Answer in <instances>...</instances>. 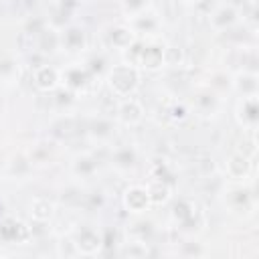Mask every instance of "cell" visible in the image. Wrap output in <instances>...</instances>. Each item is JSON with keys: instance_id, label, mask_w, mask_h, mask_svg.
<instances>
[{"instance_id": "3957f363", "label": "cell", "mask_w": 259, "mask_h": 259, "mask_svg": "<svg viewBox=\"0 0 259 259\" xmlns=\"http://www.w3.org/2000/svg\"><path fill=\"white\" fill-rule=\"evenodd\" d=\"M148 202H150L148 192H146L144 188H140V186H132V188L125 192V206H127L130 210H134V212L144 210V208L148 206Z\"/></svg>"}, {"instance_id": "9c48e42d", "label": "cell", "mask_w": 259, "mask_h": 259, "mask_svg": "<svg viewBox=\"0 0 259 259\" xmlns=\"http://www.w3.org/2000/svg\"><path fill=\"white\" fill-rule=\"evenodd\" d=\"M30 214L36 221H47L53 214V204L47 198H34L32 204H30Z\"/></svg>"}, {"instance_id": "7a4b0ae2", "label": "cell", "mask_w": 259, "mask_h": 259, "mask_svg": "<svg viewBox=\"0 0 259 259\" xmlns=\"http://www.w3.org/2000/svg\"><path fill=\"white\" fill-rule=\"evenodd\" d=\"M249 170H251V162L245 154H233L227 162V172H229L231 178H237V180L247 178Z\"/></svg>"}, {"instance_id": "8fae6325", "label": "cell", "mask_w": 259, "mask_h": 259, "mask_svg": "<svg viewBox=\"0 0 259 259\" xmlns=\"http://www.w3.org/2000/svg\"><path fill=\"white\" fill-rule=\"evenodd\" d=\"M79 251L81 253H95L99 249V237L93 233H83V237L79 239Z\"/></svg>"}, {"instance_id": "ba28073f", "label": "cell", "mask_w": 259, "mask_h": 259, "mask_svg": "<svg viewBox=\"0 0 259 259\" xmlns=\"http://www.w3.org/2000/svg\"><path fill=\"white\" fill-rule=\"evenodd\" d=\"M239 111L243 113L241 115L243 123H255L257 121V99H255V95L253 97H243V103H241Z\"/></svg>"}, {"instance_id": "5b68a950", "label": "cell", "mask_w": 259, "mask_h": 259, "mask_svg": "<svg viewBox=\"0 0 259 259\" xmlns=\"http://www.w3.org/2000/svg\"><path fill=\"white\" fill-rule=\"evenodd\" d=\"M117 113H119V119H121L123 123H138V121L142 119V107H140V103L134 101V99L123 101V103L119 105Z\"/></svg>"}, {"instance_id": "4fadbf2b", "label": "cell", "mask_w": 259, "mask_h": 259, "mask_svg": "<svg viewBox=\"0 0 259 259\" xmlns=\"http://www.w3.org/2000/svg\"><path fill=\"white\" fill-rule=\"evenodd\" d=\"M186 2H194V4H196V2H200V0H186Z\"/></svg>"}, {"instance_id": "277c9868", "label": "cell", "mask_w": 259, "mask_h": 259, "mask_svg": "<svg viewBox=\"0 0 259 259\" xmlns=\"http://www.w3.org/2000/svg\"><path fill=\"white\" fill-rule=\"evenodd\" d=\"M138 63L142 67H146V69H158L164 63V49H160V47H146V49H142Z\"/></svg>"}, {"instance_id": "30bf717a", "label": "cell", "mask_w": 259, "mask_h": 259, "mask_svg": "<svg viewBox=\"0 0 259 259\" xmlns=\"http://www.w3.org/2000/svg\"><path fill=\"white\" fill-rule=\"evenodd\" d=\"M239 81H243V83H237V87H239V91H243L245 97H253L257 93V75L255 73H243L239 77Z\"/></svg>"}, {"instance_id": "7c38bea8", "label": "cell", "mask_w": 259, "mask_h": 259, "mask_svg": "<svg viewBox=\"0 0 259 259\" xmlns=\"http://www.w3.org/2000/svg\"><path fill=\"white\" fill-rule=\"evenodd\" d=\"M235 20V10L231 6H223L214 16H212V24L219 28H225L227 24H231Z\"/></svg>"}, {"instance_id": "52a82bcc", "label": "cell", "mask_w": 259, "mask_h": 259, "mask_svg": "<svg viewBox=\"0 0 259 259\" xmlns=\"http://www.w3.org/2000/svg\"><path fill=\"white\" fill-rule=\"evenodd\" d=\"M148 198H150V202H156V204H160V202H166L168 200V196H170V188L162 182V180H156V182H152L150 186H148Z\"/></svg>"}, {"instance_id": "6da1fadb", "label": "cell", "mask_w": 259, "mask_h": 259, "mask_svg": "<svg viewBox=\"0 0 259 259\" xmlns=\"http://www.w3.org/2000/svg\"><path fill=\"white\" fill-rule=\"evenodd\" d=\"M109 85L113 89V93L117 95H127L136 89L138 85V71L130 65H119L113 67L109 73Z\"/></svg>"}, {"instance_id": "8992f818", "label": "cell", "mask_w": 259, "mask_h": 259, "mask_svg": "<svg viewBox=\"0 0 259 259\" xmlns=\"http://www.w3.org/2000/svg\"><path fill=\"white\" fill-rule=\"evenodd\" d=\"M57 71L55 69H51V67H40V69H36V73H34V83L40 87V89H45V91H49V89H53L55 85H57Z\"/></svg>"}]
</instances>
